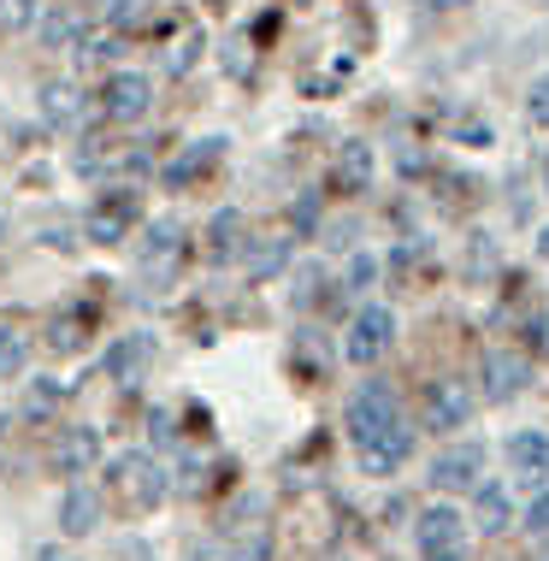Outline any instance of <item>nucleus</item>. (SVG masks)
Listing matches in <instances>:
<instances>
[{
	"mask_svg": "<svg viewBox=\"0 0 549 561\" xmlns=\"http://www.w3.org/2000/svg\"><path fill=\"white\" fill-rule=\"evenodd\" d=\"M414 538H420L425 561H467V526H461V514H455L449 503L425 508L414 520Z\"/></svg>",
	"mask_w": 549,
	"mask_h": 561,
	"instance_id": "obj_1",
	"label": "nucleus"
},
{
	"mask_svg": "<svg viewBox=\"0 0 549 561\" xmlns=\"http://www.w3.org/2000/svg\"><path fill=\"white\" fill-rule=\"evenodd\" d=\"M390 337H396V313L373 301V308H361V313H355V325H348L343 360H348V367H373V360L390 348Z\"/></svg>",
	"mask_w": 549,
	"mask_h": 561,
	"instance_id": "obj_2",
	"label": "nucleus"
},
{
	"mask_svg": "<svg viewBox=\"0 0 549 561\" xmlns=\"http://www.w3.org/2000/svg\"><path fill=\"white\" fill-rule=\"evenodd\" d=\"M432 491H444V496H472L484 484V449L479 444H455V449H444L432 461Z\"/></svg>",
	"mask_w": 549,
	"mask_h": 561,
	"instance_id": "obj_3",
	"label": "nucleus"
},
{
	"mask_svg": "<svg viewBox=\"0 0 549 561\" xmlns=\"http://www.w3.org/2000/svg\"><path fill=\"white\" fill-rule=\"evenodd\" d=\"M148 107H155V83H148L142 71H113V78L101 83V113H106V125H136Z\"/></svg>",
	"mask_w": 549,
	"mask_h": 561,
	"instance_id": "obj_4",
	"label": "nucleus"
},
{
	"mask_svg": "<svg viewBox=\"0 0 549 561\" xmlns=\"http://www.w3.org/2000/svg\"><path fill=\"white\" fill-rule=\"evenodd\" d=\"M526 378H531V360L526 355H514V348H491L484 355V367H479V390L472 397H484V402H514L526 390Z\"/></svg>",
	"mask_w": 549,
	"mask_h": 561,
	"instance_id": "obj_5",
	"label": "nucleus"
},
{
	"mask_svg": "<svg viewBox=\"0 0 549 561\" xmlns=\"http://www.w3.org/2000/svg\"><path fill=\"white\" fill-rule=\"evenodd\" d=\"M472 408H479V397H472L467 378H437V385H425V426H432V432L467 426Z\"/></svg>",
	"mask_w": 549,
	"mask_h": 561,
	"instance_id": "obj_6",
	"label": "nucleus"
},
{
	"mask_svg": "<svg viewBox=\"0 0 549 561\" xmlns=\"http://www.w3.org/2000/svg\"><path fill=\"white\" fill-rule=\"evenodd\" d=\"M113 484L130 496L136 508H155L160 496L172 491V479L160 473V461H155V455H118V461H113Z\"/></svg>",
	"mask_w": 549,
	"mask_h": 561,
	"instance_id": "obj_7",
	"label": "nucleus"
},
{
	"mask_svg": "<svg viewBox=\"0 0 549 561\" xmlns=\"http://www.w3.org/2000/svg\"><path fill=\"white\" fill-rule=\"evenodd\" d=\"M390 420H396L390 385H361L355 397H348V437H355V449H361V444H373V437L385 432Z\"/></svg>",
	"mask_w": 549,
	"mask_h": 561,
	"instance_id": "obj_8",
	"label": "nucleus"
},
{
	"mask_svg": "<svg viewBox=\"0 0 549 561\" xmlns=\"http://www.w3.org/2000/svg\"><path fill=\"white\" fill-rule=\"evenodd\" d=\"M408 455H414V426H408V420L396 414L390 426L373 437V444H361V467H366V473H373V479H390L396 467L408 461Z\"/></svg>",
	"mask_w": 549,
	"mask_h": 561,
	"instance_id": "obj_9",
	"label": "nucleus"
},
{
	"mask_svg": "<svg viewBox=\"0 0 549 561\" xmlns=\"http://www.w3.org/2000/svg\"><path fill=\"white\" fill-rule=\"evenodd\" d=\"M136 225V195L130 190H106L95 207H89V242H125V231Z\"/></svg>",
	"mask_w": 549,
	"mask_h": 561,
	"instance_id": "obj_10",
	"label": "nucleus"
},
{
	"mask_svg": "<svg viewBox=\"0 0 549 561\" xmlns=\"http://www.w3.org/2000/svg\"><path fill=\"white\" fill-rule=\"evenodd\" d=\"M148 360H155V337H148V331H125L118 343H106V355H101V373L113 378V385H136Z\"/></svg>",
	"mask_w": 549,
	"mask_h": 561,
	"instance_id": "obj_11",
	"label": "nucleus"
},
{
	"mask_svg": "<svg viewBox=\"0 0 549 561\" xmlns=\"http://www.w3.org/2000/svg\"><path fill=\"white\" fill-rule=\"evenodd\" d=\"M242 249H249V219H242L237 207H219V214L207 219V261L213 266H237Z\"/></svg>",
	"mask_w": 549,
	"mask_h": 561,
	"instance_id": "obj_12",
	"label": "nucleus"
},
{
	"mask_svg": "<svg viewBox=\"0 0 549 561\" xmlns=\"http://www.w3.org/2000/svg\"><path fill=\"white\" fill-rule=\"evenodd\" d=\"M178 254H183V225L178 219H160L155 231H148V242H142V272L155 284H165L178 272Z\"/></svg>",
	"mask_w": 549,
	"mask_h": 561,
	"instance_id": "obj_13",
	"label": "nucleus"
},
{
	"mask_svg": "<svg viewBox=\"0 0 549 561\" xmlns=\"http://www.w3.org/2000/svg\"><path fill=\"white\" fill-rule=\"evenodd\" d=\"M101 514H106L101 491H89V484H71V491L59 496V533H66V538H89V533L101 526Z\"/></svg>",
	"mask_w": 549,
	"mask_h": 561,
	"instance_id": "obj_14",
	"label": "nucleus"
},
{
	"mask_svg": "<svg viewBox=\"0 0 549 561\" xmlns=\"http://www.w3.org/2000/svg\"><path fill=\"white\" fill-rule=\"evenodd\" d=\"M95 461H101V432L95 426H66L59 432V449H54V467L59 473H95Z\"/></svg>",
	"mask_w": 549,
	"mask_h": 561,
	"instance_id": "obj_15",
	"label": "nucleus"
},
{
	"mask_svg": "<svg viewBox=\"0 0 549 561\" xmlns=\"http://www.w3.org/2000/svg\"><path fill=\"white\" fill-rule=\"evenodd\" d=\"M237 261H242V272H249V284L278 278L284 261H289V237H249V249H242Z\"/></svg>",
	"mask_w": 549,
	"mask_h": 561,
	"instance_id": "obj_16",
	"label": "nucleus"
},
{
	"mask_svg": "<svg viewBox=\"0 0 549 561\" xmlns=\"http://www.w3.org/2000/svg\"><path fill=\"white\" fill-rule=\"evenodd\" d=\"M508 467H514L526 484L549 479V437H544V432H514V437H508Z\"/></svg>",
	"mask_w": 549,
	"mask_h": 561,
	"instance_id": "obj_17",
	"label": "nucleus"
},
{
	"mask_svg": "<svg viewBox=\"0 0 549 561\" xmlns=\"http://www.w3.org/2000/svg\"><path fill=\"white\" fill-rule=\"evenodd\" d=\"M472 503H479V514H472V520H479V533H484V538L508 533L514 508H508V491H502V484H491V479H484L479 491H472Z\"/></svg>",
	"mask_w": 549,
	"mask_h": 561,
	"instance_id": "obj_18",
	"label": "nucleus"
},
{
	"mask_svg": "<svg viewBox=\"0 0 549 561\" xmlns=\"http://www.w3.org/2000/svg\"><path fill=\"white\" fill-rule=\"evenodd\" d=\"M42 118L48 125H78L83 118V89L78 83H42Z\"/></svg>",
	"mask_w": 549,
	"mask_h": 561,
	"instance_id": "obj_19",
	"label": "nucleus"
},
{
	"mask_svg": "<svg viewBox=\"0 0 549 561\" xmlns=\"http://www.w3.org/2000/svg\"><path fill=\"white\" fill-rule=\"evenodd\" d=\"M373 172H378V160H373L366 142H343L338 148V184L343 190H373Z\"/></svg>",
	"mask_w": 549,
	"mask_h": 561,
	"instance_id": "obj_20",
	"label": "nucleus"
},
{
	"mask_svg": "<svg viewBox=\"0 0 549 561\" xmlns=\"http://www.w3.org/2000/svg\"><path fill=\"white\" fill-rule=\"evenodd\" d=\"M213 160H219V142H195V148H183V154H178L172 165H165V184H172V190H183L195 172H207Z\"/></svg>",
	"mask_w": 549,
	"mask_h": 561,
	"instance_id": "obj_21",
	"label": "nucleus"
},
{
	"mask_svg": "<svg viewBox=\"0 0 549 561\" xmlns=\"http://www.w3.org/2000/svg\"><path fill=\"white\" fill-rule=\"evenodd\" d=\"M24 373H30V337L0 325V378H24Z\"/></svg>",
	"mask_w": 549,
	"mask_h": 561,
	"instance_id": "obj_22",
	"label": "nucleus"
},
{
	"mask_svg": "<svg viewBox=\"0 0 549 561\" xmlns=\"http://www.w3.org/2000/svg\"><path fill=\"white\" fill-rule=\"evenodd\" d=\"M83 42V24H78V12H48V19H42V48H78Z\"/></svg>",
	"mask_w": 549,
	"mask_h": 561,
	"instance_id": "obj_23",
	"label": "nucleus"
},
{
	"mask_svg": "<svg viewBox=\"0 0 549 561\" xmlns=\"http://www.w3.org/2000/svg\"><path fill=\"white\" fill-rule=\"evenodd\" d=\"M59 408V378H36V385H30V397H24V414L30 420H48Z\"/></svg>",
	"mask_w": 549,
	"mask_h": 561,
	"instance_id": "obj_24",
	"label": "nucleus"
},
{
	"mask_svg": "<svg viewBox=\"0 0 549 561\" xmlns=\"http://www.w3.org/2000/svg\"><path fill=\"white\" fill-rule=\"evenodd\" d=\"M36 0H0V36H19V30L36 24Z\"/></svg>",
	"mask_w": 549,
	"mask_h": 561,
	"instance_id": "obj_25",
	"label": "nucleus"
},
{
	"mask_svg": "<svg viewBox=\"0 0 549 561\" xmlns=\"http://www.w3.org/2000/svg\"><path fill=\"white\" fill-rule=\"evenodd\" d=\"M78 343H83V313H66V320L48 325V348H54V355H71Z\"/></svg>",
	"mask_w": 549,
	"mask_h": 561,
	"instance_id": "obj_26",
	"label": "nucleus"
},
{
	"mask_svg": "<svg viewBox=\"0 0 549 561\" xmlns=\"http://www.w3.org/2000/svg\"><path fill=\"white\" fill-rule=\"evenodd\" d=\"M526 125L531 130H549V78H538L526 89Z\"/></svg>",
	"mask_w": 549,
	"mask_h": 561,
	"instance_id": "obj_27",
	"label": "nucleus"
},
{
	"mask_svg": "<svg viewBox=\"0 0 549 561\" xmlns=\"http://www.w3.org/2000/svg\"><path fill=\"white\" fill-rule=\"evenodd\" d=\"M373 284H378V261H373V254H355V266H348V284H343V290H373Z\"/></svg>",
	"mask_w": 549,
	"mask_h": 561,
	"instance_id": "obj_28",
	"label": "nucleus"
},
{
	"mask_svg": "<svg viewBox=\"0 0 549 561\" xmlns=\"http://www.w3.org/2000/svg\"><path fill=\"white\" fill-rule=\"evenodd\" d=\"M195 54H202V36H183L172 54H165V71H172V78H183V71L195 66Z\"/></svg>",
	"mask_w": 549,
	"mask_h": 561,
	"instance_id": "obj_29",
	"label": "nucleus"
},
{
	"mask_svg": "<svg viewBox=\"0 0 549 561\" xmlns=\"http://www.w3.org/2000/svg\"><path fill=\"white\" fill-rule=\"evenodd\" d=\"M289 219H296V237H308L313 225H319V195L308 190V195H301V202H296V214H289Z\"/></svg>",
	"mask_w": 549,
	"mask_h": 561,
	"instance_id": "obj_30",
	"label": "nucleus"
},
{
	"mask_svg": "<svg viewBox=\"0 0 549 561\" xmlns=\"http://www.w3.org/2000/svg\"><path fill=\"white\" fill-rule=\"evenodd\" d=\"M526 533H531V538H549V491H544V496H531V508H526Z\"/></svg>",
	"mask_w": 549,
	"mask_h": 561,
	"instance_id": "obj_31",
	"label": "nucleus"
},
{
	"mask_svg": "<svg viewBox=\"0 0 549 561\" xmlns=\"http://www.w3.org/2000/svg\"><path fill=\"white\" fill-rule=\"evenodd\" d=\"M526 343H531V355H549V308L526 325Z\"/></svg>",
	"mask_w": 549,
	"mask_h": 561,
	"instance_id": "obj_32",
	"label": "nucleus"
},
{
	"mask_svg": "<svg viewBox=\"0 0 549 561\" xmlns=\"http://www.w3.org/2000/svg\"><path fill=\"white\" fill-rule=\"evenodd\" d=\"M202 484H207V473H202V467H195V461H183V467H178V484H172V491L195 496V491H202Z\"/></svg>",
	"mask_w": 549,
	"mask_h": 561,
	"instance_id": "obj_33",
	"label": "nucleus"
},
{
	"mask_svg": "<svg viewBox=\"0 0 549 561\" xmlns=\"http://www.w3.org/2000/svg\"><path fill=\"white\" fill-rule=\"evenodd\" d=\"M313 296H319V272L308 266V272H301V278H296V308H308Z\"/></svg>",
	"mask_w": 549,
	"mask_h": 561,
	"instance_id": "obj_34",
	"label": "nucleus"
},
{
	"mask_svg": "<svg viewBox=\"0 0 549 561\" xmlns=\"http://www.w3.org/2000/svg\"><path fill=\"white\" fill-rule=\"evenodd\" d=\"M148 432H155V444H172V420L165 414H148Z\"/></svg>",
	"mask_w": 549,
	"mask_h": 561,
	"instance_id": "obj_35",
	"label": "nucleus"
},
{
	"mask_svg": "<svg viewBox=\"0 0 549 561\" xmlns=\"http://www.w3.org/2000/svg\"><path fill=\"white\" fill-rule=\"evenodd\" d=\"M432 7H444V12H461V7H472V0H432Z\"/></svg>",
	"mask_w": 549,
	"mask_h": 561,
	"instance_id": "obj_36",
	"label": "nucleus"
},
{
	"mask_svg": "<svg viewBox=\"0 0 549 561\" xmlns=\"http://www.w3.org/2000/svg\"><path fill=\"white\" fill-rule=\"evenodd\" d=\"M538 254H544V261H549V225H544V237H538Z\"/></svg>",
	"mask_w": 549,
	"mask_h": 561,
	"instance_id": "obj_37",
	"label": "nucleus"
},
{
	"mask_svg": "<svg viewBox=\"0 0 549 561\" xmlns=\"http://www.w3.org/2000/svg\"><path fill=\"white\" fill-rule=\"evenodd\" d=\"M42 561H71V556H59V550H42Z\"/></svg>",
	"mask_w": 549,
	"mask_h": 561,
	"instance_id": "obj_38",
	"label": "nucleus"
},
{
	"mask_svg": "<svg viewBox=\"0 0 549 561\" xmlns=\"http://www.w3.org/2000/svg\"><path fill=\"white\" fill-rule=\"evenodd\" d=\"M0 242H7V214H0Z\"/></svg>",
	"mask_w": 549,
	"mask_h": 561,
	"instance_id": "obj_39",
	"label": "nucleus"
}]
</instances>
